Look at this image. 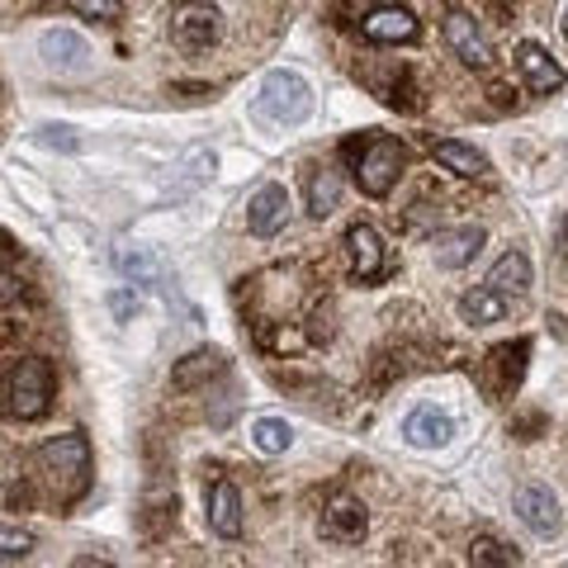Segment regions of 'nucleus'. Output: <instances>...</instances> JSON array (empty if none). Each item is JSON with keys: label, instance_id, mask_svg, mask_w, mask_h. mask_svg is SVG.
I'll return each mask as SVG.
<instances>
[{"label": "nucleus", "instance_id": "c756f323", "mask_svg": "<svg viewBox=\"0 0 568 568\" xmlns=\"http://www.w3.org/2000/svg\"><path fill=\"white\" fill-rule=\"evenodd\" d=\"M555 252H559V256H568V213L559 219V233H555Z\"/></svg>", "mask_w": 568, "mask_h": 568}, {"label": "nucleus", "instance_id": "7ed1b4c3", "mask_svg": "<svg viewBox=\"0 0 568 568\" xmlns=\"http://www.w3.org/2000/svg\"><path fill=\"white\" fill-rule=\"evenodd\" d=\"M351 171H355V185H361L369 200H384V194L398 185V175H403V142L398 138L355 142L351 148Z\"/></svg>", "mask_w": 568, "mask_h": 568}, {"label": "nucleus", "instance_id": "bb28decb", "mask_svg": "<svg viewBox=\"0 0 568 568\" xmlns=\"http://www.w3.org/2000/svg\"><path fill=\"white\" fill-rule=\"evenodd\" d=\"M39 142H43V148H52V152H77V148H81L77 129H67V123H43Z\"/></svg>", "mask_w": 568, "mask_h": 568}, {"label": "nucleus", "instance_id": "2eb2a0df", "mask_svg": "<svg viewBox=\"0 0 568 568\" xmlns=\"http://www.w3.org/2000/svg\"><path fill=\"white\" fill-rule=\"evenodd\" d=\"M284 223H290V194H284V185H261L252 194V209H246V227H252L256 237H275L284 233Z\"/></svg>", "mask_w": 568, "mask_h": 568}, {"label": "nucleus", "instance_id": "a211bd4d", "mask_svg": "<svg viewBox=\"0 0 568 568\" xmlns=\"http://www.w3.org/2000/svg\"><path fill=\"white\" fill-rule=\"evenodd\" d=\"M530 280H536V265H530V256L526 252H517V246H511V252H503L493 261V271H488V290L493 294H521V290H530Z\"/></svg>", "mask_w": 568, "mask_h": 568}, {"label": "nucleus", "instance_id": "a878e982", "mask_svg": "<svg viewBox=\"0 0 568 568\" xmlns=\"http://www.w3.org/2000/svg\"><path fill=\"white\" fill-rule=\"evenodd\" d=\"M71 10H77L81 20H95V24H110V20L123 14L119 0H71Z\"/></svg>", "mask_w": 568, "mask_h": 568}, {"label": "nucleus", "instance_id": "6ab92c4d", "mask_svg": "<svg viewBox=\"0 0 568 568\" xmlns=\"http://www.w3.org/2000/svg\"><path fill=\"white\" fill-rule=\"evenodd\" d=\"M304 204L313 219H327V213L342 209V171H332V166H313L304 175Z\"/></svg>", "mask_w": 568, "mask_h": 568}, {"label": "nucleus", "instance_id": "412c9836", "mask_svg": "<svg viewBox=\"0 0 568 568\" xmlns=\"http://www.w3.org/2000/svg\"><path fill=\"white\" fill-rule=\"evenodd\" d=\"M459 313H465L469 327H488V323H503L507 317V298L493 294L488 284H469V290L459 294Z\"/></svg>", "mask_w": 568, "mask_h": 568}, {"label": "nucleus", "instance_id": "473e14b6", "mask_svg": "<svg viewBox=\"0 0 568 568\" xmlns=\"http://www.w3.org/2000/svg\"><path fill=\"white\" fill-rule=\"evenodd\" d=\"M0 100H6V77H0Z\"/></svg>", "mask_w": 568, "mask_h": 568}, {"label": "nucleus", "instance_id": "0eeeda50", "mask_svg": "<svg viewBox=\"0 0 568 568\" xmlns=\"http://www.w3.org/2000/svg\"><path fill=\"white\" fill-rule=\"evenodd\" d=\"M346 252H351V284H375L379 275H388V246L379 237V227L369 223H351L346 227Z\"/></svg>", "mask_w": 568, "mask_h": 568}, {"label": "nucleus", "instance_id": "c85d7f7f", "mask_svg": "<svg viewBox=\"0 0 568 568\" xmlns=\"http://www.w3.org/2000/svg\"><path fill=\"white\" fill-rule=\"evenodd\" d=\"M20 294H24V284L14 280V275L0 271V304H14V298H20Z\"/></svg>", "mask_w": 568, "mask_h": 568}, {"label": "nucleus", "instance_id": "f257e3e1", "mask_svg": "<svg viewBox=\"0 0 568 568\" xmlns=\"http://www.w3.org/2000/svg\"><path fill=\"white\" fill-rule=\"evenodd\" d=\"M33 478H39V488L52 507H77L85 488H91V440L81 432H67V436H52L39 446L33 455Z\"/></svg>", "mask_w": 568, "mask_h": 568}, {"label": "nucleus", "instance_id": "cd10ccee", "mask_svg": "<svg viewBox=\"0 0 568 568\" xmlns=\"http://www.w3.org/2000/svg\"><path fill=\"white\" fill-rule=\"evenodd\" d=\"M110 308H114V317H133V313H138V298H133V290H119V294L110 298Z\"/></svg>", "mask_w": 568, "mask_h": 568}, {"label": "nucleus", "instance_id": "423d86ee", "mask_svg": "<svg viewBox=\"0 0 568 568\" xmlns=\"http://www.w3.org/2000/svg\"><path fill=\"white\" fill-rule=\"evenodd\" d=\"M317 530H323V540H332V545H361L369 530V511L355 493H332L323 503V517H317Z\"/></svg>", "mask_w": 568, "mask_h": 568}, {"label": "nucleus", "instance_id": "f8f14e48", "mask_svg": "<svg viewBox=\"0 0 568 568\" xmlns=\"http://www.w3.org/2000/svg\"><path fill=\"white\" fill-rule=\"evenodd\" d=\"M517 71H521V81L530 85V95H555V91H564V85H568V71L549 58L540 43H530V39L517 48Z\"/></svg>", "mask_w": 568, "mask_h": 568}, {"label": "nucleus", "instance_id": "1a4fd4ad", "mask_svg": "<svg viewBox=\"0 0 568 568\" xmlns=\"http://www.w3.org/2000/svg\"><path fill=\"white\" fill-rule=\"evenodd\" d=\"M219 29H223V20L213 6H181L171 20V39L181 52H204L219 43Z\"/></svg>", "mask_w": 568, "mask_h": 568}, {"label": "nucleus", "instance_id": "6e6552de", "mask_svg": "<svg viewBox=\"0 0 568 568\" xmlns=\"http://www.w3.org/2000/svg\"><path fill=\"white\" fill-rule=\"evenodd\" d=\"M440 33H446V43H450V52L465 67H474V71H484V67H493V48H488V39H484V29H478V20L469 10H446V20H440Z\"/></svg>", "mask_w": 568, "mask_h": 568}, {"label": "nucleus", "instance_id": "f3484780", "mask_svg": "<svg viewBox=\"0 0 568 568\" xmlns=\"http://www.w3.org/2000/svg\"><path fill=\"white\" fill-rule=\"evenodd\" d=\"M403 436L413 440V446H426V450H440L446 440L455 436V422L440 413V407H432V403H422L417 413H407V422H403Z\"/></svg>", "mask_w": 568, "mask_h": 568}, {"label": "nucleus", "instance_id": "b1692460", "mask_svg": "<svg viewBox=\"0 0 568 568\" xmlns=\"http://www.w3.org/2000/svg\"><path fill=\"white\" fill-rule=\"evenodd\" d=\"M252 446L261 450V455H284L294 446V426L284 422V417H261L256 426H252Z\"/></svg>", "mask_w": 568, "mask_h": 568}, {"label": "nucleus", "instance_id": "f03ea898", "mask_svg": "<svg viewBox=\"0 0 568 568\" xmlns=\"http://www.w3.org/2000/svg\"><path fill=\"white\" fill-rule=\"evenodd\" d=\"M52 394H58V375H52V365L43 355L14 361L10 379H6V413L14 422H39L52 407Z\"/></svg>", "mask_w": 568, "mask_h": 568}, {"label": "nucleus", "instance_id": "4be33fe9", "mask_svg": "<svg viewBox=\"0 0 568 568\" xmlns=\"http://www.w3.org/2000/svg\"><path fill=\"white\" fill-rule=\"evenodd\" d=\"M465 555H469V568H517L521 564V555L503 536H474Z\"/></svg>", "mask_w": 568, "mask_h": 568}, {"label": "nucleus", "instance_id": "4468645a", "mask_svg": "<svg viewBox=\"0 0 568 568\" xmlns=\"http://www.w3.org/2000/svg\"><path fill=\"white\" fill-rule=\"evenodd\" d=\"M484 242H488L484 227L465 223V227H450V233L432 237V256H436V265H446V271H465V265L484 252Z\"/></svg>", "mask_w": 568, "mask_h": 568}, {"label": "nucleus", "instance_id": "7c9ffc66", "mask_svg": "<svg viewBox=\"0 0 568 568\" xmlns=\"http://www.w3.org/2000/svg\"><path fill=\"white\" fill-rule=\"evenodd\" d=\"M71 568H114V564H104V559H95V555H81V559L71 564Z\"/></svg>", "mask_w": 568, "mask_h": 568}, {"label": "nucleus", "instance_id": "20e7f679", "mask_svg": "<svg viewBox=\"0 0 568 568\" xmlns=\"http://www.w3.org/2000/svg\"><path fill=\"white\" fill-rule=\"evenodd\" d=\"M256 110L275 123H304L313 114V91H308L304 77H294V71H271V77L261 81Z\"/></svg>", "mask_w": 568, "mask_h": 568}, {"label": "nucleus", "instance_id": "9b49d317", "mask_svg": "<svg viewBox=\"0 0 568 568\" xmlns=\"http://www.w3.org/2000/svg\"><path fill=\"white\" fill-rule=\"evenodd\" d=\"M204 511H209L213 536H223V540L242 536V488L233 478H213L209 493H204Z\"/></svg>", "mask_w": 568, "mask_h": 568}, {"label": "nucleus", "instance_id": "2f4dec72", "mask_svg": "<svg viewBox=\"0 0 568 568\" xmlns=\"http://www.w3.org/2000/svg\"><path fill=\"white\" fill-rule=\"evenodd\" d=\"M559 29H564V39H568V10H564V20H559Z\"/></svg>", "mask_w": 568, "mask_h": 568}, {"label": "nucleus", "instance_id": "aec40b11", "mask_svg": "<svg viewBox=\"0 0 568 568\" xmlns=\"http://www.w3.org/2000/svg\"><path fill=\"white\" fill-rule=\"evenodd\" d=\"M223 375H227L223 351L200 346V351L181 355V365H175V388H200V384H209V379H223Z\"/></svg>", "mask_w": 568, "mask_h": 568}, {"label": "nucleus", "instance_id": "ddd939ff", "mask_svg": "<svg viewBox=\"0 0 568 568\" xmlns=\"http://www.w3.org/2000/svg\"><path fill=\"white\" fill-rule=\"evenodd\" d=\"M39 48H43V58H48V67L58 71V77H85V71H91V43L77 39L71 29L43 33Z\"/></svg>", "mask_w": 568, "mask_h": 568}, {"label": "nucleus", "instance_id": "9d476101", "mask_svg": "<svg viewBox=\"0 0 568 568\" xmlns=\"http://www.w3.org/2000/svg\"><path fill=\"white\" fill-rule=\"evenodd\" d=\"M511 507H517V517L536 530V536H555L559 530V493L549 484H521L511 493Z\"/></svg>", "mask_w": 568, "mask_h": 568}, {"label": "nucleus", "instance_id": "5701e85b", "mask_svg": "<svg viewBox=\"0 0 568 568\" xmlns=\"http://www.w3.org/2000/svg\"><path fill=\"white\" fill-rule=\"evenodd\" d=\"M526 355H530V342H507V346H497L488 361H493V379L503 394H511L521 379V369H526Z\"/></svg>", "mask_w": 568, "mask_h": 568}, {"label": "nucleus", "instance_id": "393cba45", "mask_svg": "<svg viewBox=\"0 0 568 568\" xmlns=\"http://www.w3.org/2000/svg\"><path fill=\"white\" fill-rule=\"evenodd\" d=\"M39 540H33V530L24 526H0V559H29Z\"/></svg>", "mask_w": 568, "mask_h": 568}, {"label": "nucleus", "instance_id": "dca6fc26", "mask_svg": "<svg viewBox=\"0 0 568 568\" xmlns=\"http://www.w3.org/2000/svg\"><path fill=\"white\" fill-rule=\"evenodd\" d=\"M432 162L440 171L459 175V181H484L488 175V156L478 148H469V142H459V138H436L432 142Z\"/></svg>", "mask_w": 568, "mask_h": 568}, {"label": "nucleus", "instance_id": "39448f33", "mask_svg": "<svg viewBox=\"0 0 568 568\" xmlns=\"http://www.w3.org/2000/svg\"><path fill=\"white\" fill-rule=\"evenodd\" d=\"M361 39L375 48H403L422 39V20L407 6H369L361 14Z\"/></svg>", "mask_w": 568, "mask_h": 568}]
</instances>
